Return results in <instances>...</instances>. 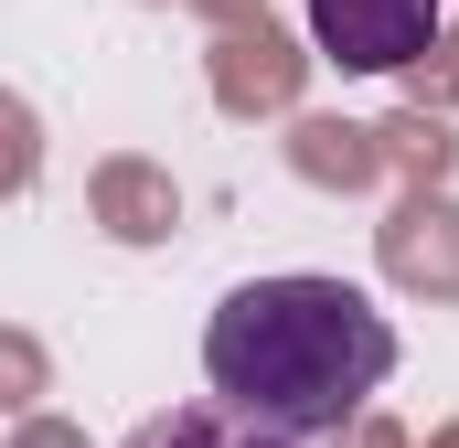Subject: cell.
<instances>
[{"mask_svg":"<svg viewBox=\"0 0 459 448\" xmlns=\"http://www.w3.org/2000/svg\"><path fill=\"white\" fill-rule=\"evenodd\" d=\"M395 374V321L352 278H246L204 321V384L278 438H342Z\"/></svg>","mask_w":459,"mask_h":448,"instance_id":"obj_1","label":"cell"},{"mask_svg":"<svg viewBox=\"0 0 459 448\" xmlns=\"http://www.w3.org/2000/svg\"><path fill=\"white\" fill-rule=\"evenodd\" d=\"M449 0H310V43L342 75H406L417 54H438Z\"/></svg>","mask_w":459,"mask_h":448,"instance_id":"obj_2","label":"cell"},{"mask_svg":"<svg viewBox=\"0 0 459 448\" xmlns=\"http://www.w3.org/2000/svg\"><path fill=\"white\" fill-rule=\"evenodd\" d=\"M128 448H310V438H278V427H256V417H235L225 395H193V406H160V417H139Z\"/></svg>","mask_w":459,"mask_h":448,"instance_id":"obj_3","label":"cell"}]
</instances>
